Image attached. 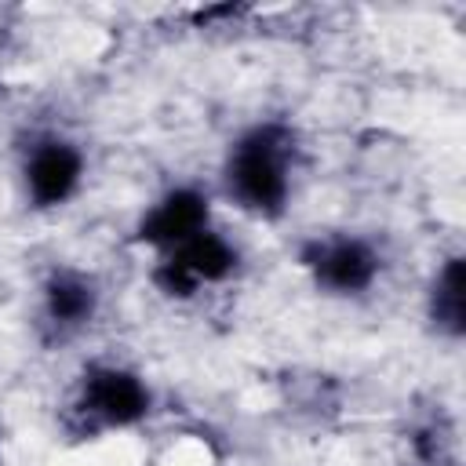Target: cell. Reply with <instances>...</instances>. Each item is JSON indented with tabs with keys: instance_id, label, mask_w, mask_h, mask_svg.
<instances>
[{
	"instance_id": "obj_1",
	"label": "cell",
	"mask_w": 466,
	"mask_h": 466,
	"mask_svg": "<svg viewBox=\"0 0 466 466\" xmlns=\"http://www.w3.org/2000/svg\"><path fill=\"white\" fill-rule=\"evenodd\" d=\"M229 193L240 208L255 215H277L288 200V146L277 127H258L244 135L226 167Z\"/></svg>"
},
{
	"instance_id": "obj_2",
	"label": "cell",
	"mask_w": 466,
	"mask_h": 466,
	"mask_svg": "<svg viewBox=\"0 0 466 466\" xmlns=\"http://www.w3.org/2000/svg\"><path fill=\"white\" fill-rule=\"evenodd\" d=\"M233 266H237V251L218 233L200 229L189 240H182L171 251H164L153 280L160 284V291L186 299V295L197 291V284L222 280L226 273H233Z\"/></svg>"
},
{
	"instance_id": "obj_3",
	"label": "cell",
	"mask_w": 466,
	"mask_h": 466,
	"mask_svg": "<svg viewBox=\"0 0 466 466\" xmlns=\"http://www.w3.org/2000/svg\"><path fill=\"white\" fill-rule=\"evenodd\" d=\"M149 408L146 386L124 368H95L80 386V411L98 426H127L138 422Z\"/></svg>"
},
{
	"instance_id": "obj_4",
	"label": "cell",
	"mask_w": 466,
	"mask_h": 466,
	"mask_svg": "<svg viewBox=\"0 0 466 466\" xmlns=\"http://www.w3.org/2000/svg\"><path fill=\"white\" fill-rule=\"evenodd\" d=\"M84 171V160L73 146L66 142H44L29 153L25 164V189L40 208H55L62 200H69V193L76 189Z\"/></svg>"
},
{
	"instance_id": "obj_5",
	"label": "cell",
	"mask_w": 466,
	"mask_h": 466,
	"mask_svg": "<svg viewBox=\"0 0 466 466\" xmlns=\"http://www.w3.org/2000/svg\"><path fill=\"white\" fill-rule=\"evenodd\" d=\"M200 229H208V200L193 189H175L160 204H153V211L138 226V237L160 251H171Z\"/></svg>"
},
{
	"instance_id": "obj_6",
	"label": "cell",
	"mask_w": 466,
	"mask_h": 466,
	"mask_svg": "<svg viewBox=\"0 0 466 466\" xmlns=\"http://www.w3.org/2000/svg\"><path fill=\"white\" fill-rule=\"evenodd\" d=\"M309 266L317 273V284L350 295V291H364L375 280L379 258L360 240H335V244H320L309 255Z\"/></svg>"
},
{
	"instance_id": "obj_7",
	"label": "cell",
	"mask_w": 466,
	"mask_h": 466,
	"mask_svg": "<svg viewBox=\"0 0 466 466\" xmlns=\"http://www.w3.org/2000/svg\"><path fill=\"white\" fill-rule=\"evenodd\" d=\"M462 317H466V273L462 258H448L433 284V320L448 335H462Z\"/></svg>"
},
{
	"instance_id": "obj_8",
	"label": "cell",
	"mask_w": 466,
	"mask_h": 466,
	"mask_svg": "<svg viewBox=\"0 0 466 466\" xmlns=\"http://www.w3.org/2000/svg\"><path fill=\"white\" fill-rule=\"evenodd\" d=\"M44 306L55 324H80L95 309V291L80 277H55L44 291Z\"/></svg>"
}]
</instances>
